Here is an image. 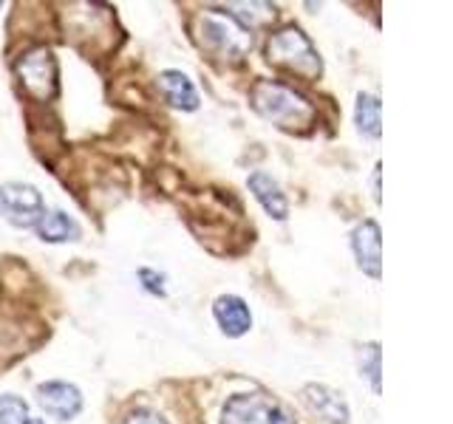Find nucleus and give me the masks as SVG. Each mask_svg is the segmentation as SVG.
I'll return each instance as SVG.
<instances>
[{
	"instance_id": "nucleus-17",
	"label": "nucleus",
	"mask_w": 453,
	"mask_h": 424,
	"mask_svg": "<svg viewBox=\"0 0 453 424\" xmlns=\"http://www.w3.org/2000/svg\"><path fill=\"white\" fill-rule=\"evenodd\" d=\"M119 424H170V421L150 407H134L131 413H125V419Z\"/></svg>"
},
{
	"instance_id": "nucleus-14",
	"label": "nucleus",
	"mask_w": 453,
	"mask_h": 424,
	"mask_svg": "<svg viewBox=\"0 0 453 424\" xmlns=\"http://www.w3.org/2000/svg\"><path fill=\"white\" fill-rule=\"evenodd\" d=\"M354 125L363 139L377 141L382 133V117H380V99L374 94H357V108H354Z\"/></svg>"
},
{
	"instance_id": "nucleus-6",
	"label": "nucleus",
	"mask_w": 453,
	"mask_h": 424,
	"mask_svg": "<svg viewBox=\"0 0 453 424\" xmlns=\"http://www.w3.org/2000/svg\"><path fill=\"white\" fill-rule=\"evenodd\" d=\"M46 212L40 190L26 181H6L0 184V218L9 221L18 230H35V223Z\"/></svg>"
},
{
	"instance_id": "nucleus-15",
	"label": "nucleus",
	"mask_w": 453,
	"mask_h": 424,
	"mask_svg": "<svg viewBox=\"0 0 453 424\" xmlns=\"http://www.w3.org/2000/svg\"><path fill=\"white\" fill-rule=\"evenodd\" d=\"M357 365H360V376H365V379H368V385H372V390L380 396V390H382V382H380V374H382L380 343H365V345L357 351Z\"/></svg>"
},
{
	"instance_id": "nucleus-10",
	"label": "nucleus",
	"mask_w": 453,
	"mask_h": 424,
	"mask_svg": "<svg viewBox=\"0 0 453 424\" xmlns=\"http://www.w3.org/2000/svg\"><path fill=\"white\" fill-rule=\"evenodd\" d=\"M212 317H216L219 329L230 339L244 337L252 329V311H250L247 300H241L238 294L216 297V303H212Z\"/></svg>"
},
{
	"instance_id": "nucleus-7",
	"label": "nucleus",
	"mask_w": 453,
	"mask_h": 424,
	"mask_svg": "<svg viewBox=\"0 0 453 424\" xmlns=\"http://www.w3.org/2000/svg\"><path fill=\"white\" fill-rule=\"evenodd\" d=\"M35 399L40 410L54 421H71L80 416L82 410V390L71 382H42L35 390Z\"/></svg>"
},
{
	"instance_id": "nucleus-12",
	"label": "nucleus",
	"mask_w": 453,
	"mask_h": 424,
	"mask_svg": "<svg viewBox=\"0 0 453 424\" xmlns=\"http://www.w3.org/2000/svg\"><path fill=\"white\" fill-rule=\"evenodd\" d=\"M35 232L42 244H68V240L82 238V226L74 216L63 209H46L42 218L35 223Z\"/></svg>"
},
{
	"instance_id": "nucleus-4",
	"label": "nucleus",
	"mask_w": 453,
	"mask_h": 424,
	"mask_svg": "<svg viewBox=\"0 0 453 424\" xmlns=\"http://www.w3.org/2000/svg\"><path fill=\"white\" fill-rule=\"evenodd\" d=\"M221 424H297L295 416L269 393H235L224 402Z\"/></svg>"
},
{
	"instance_id": "nucleus-13",
	"label": "nucleus",
	"mask_w": 453,
	"mask_h": 424,
	"mask_svg": "<svg viewBox=\"0 0 453 424\" xmlns=\"http://www.w3.org/2000/svg\"><path fill=\"white\" fill-rule=\"evenodd\" d=\"M159 88H162V96L173 108H179V110H196L198 108V91H196L193 80L184 74V71H176V68L162 71Z\"/></svg>"
},
{
	"instance_id": "nucleus-8",
	"label": "nucleus",
	"mask_w": 453,
	"mask_h": 424,
	"mask_svg": "<svg viewBox=\"0 0 453 424\" xmlns=\"http://www.w3.org/2000/svg\"><path fill=\"white\" fill-rule=\"evenodd\" d=\"M301 405L323 424H349L351 419V410L349 402L343 399V393L329 385H318V382L301 388Z\"/></svg>"
},
{
	"instance_id": "nucleus-18",
	"label": "nucleus",
	"mask_w": 453,
	"mask_h": 424,
	"mask_svg": "<svg viewBox=\"0 0 453 424\" xmlns=\"http://www.w3.org/2000/svg\"><path fill=\"white\" fill-rule=\"evenodd\" d=\"M139 280H142V286H145V292L156 294V297H165V275L159 272H153V269H139Z\"/></svg>"
},
{
	"instance_id": "nucleus-19",
	"label": "nucleus",
	"mask_w": 453,
	"mask_h": 424,
	"mask_svg": "<svg viewBox=\"0 0 453 424\" xmlns=\"http://www.w3.org/2000/svg\"><path fill=\"white\" fill-rule=\"evenodd\" d=\"M374 201H380V164L374 167Z\"/></svg>"
},
{
	"instance_id": "nucleus-3",
	"label": "nucleus",
	"mask_w": 453,
	"mask_h": 424,
	"mask_svg": "<svg viewBox=\"0 0 453 424\" xmlns=\"http://www.w3.org/2000/svg\"><path fill=\"white\" fill-rule=\"evenodd\" d=\"M266 60L287 74H295L301 80H318L323 74V60L301 26H283L266 40Z\"/></svg>"
},
{
	"instance_id": "nucleus-1",
	"label": "nucleus",
	"mask_w": 453,
	"mask_h": 424,
	"mask_svg": "<svg viewBox=\"0 0 453 424\" xmlns=\"http://www.w3.org/2000/svg\"><path fill=\"white\" fill-rule=\"evenodd\" d=\"M250 105L258 117H264L266 122H273L280 131H289V133L309 131L318 117L315 105H311L301 91H295L292 85L278 82V80L255 82L250 91Z\"/></svg>"
},
{
	"instance_id": "nucleus-20",
	"label": "nucleus",
	"mask_w": 453,
	"mask_h": 424,
	"mask_svg": "<svg viewBox=\"0 0 453 424\" xmlns=\"http://www.w3.org/2000/svg\"><path fill=\"white\" fill-rule=\"evenodd\" d=\"M26 424H42V421H40V419H35V416H28V419H26Z\"/></svg>"
},
{
	"instance_id": "nucleus-5",
	"label": "nucleus",
	"mask_w": 453,
	"mask_h": 424,
	"mask_svg": "<svg viewBox=\"0 0 453 424\" xmlns=\"http://www.w3.org/2000/svg\"><path fill=\"white\" fill-rule=\"evenodd\" d=\"M14 71H18L23 91L32 99H37V102H49L60 91V82H57L60 80V71H57V60L49 49L26 51L18 60V65H14Z\"/></svg>"
},
{
	"instance_id": "nucleus-16",
	"label": "nucleus",
	"mask_w": 453,
	"mask_h": 424,
	"mask_svg": "<svg viewBox=\"0 0 453 424\" xmlns=\"http://www.w3.org/2000/svg\"><path fill=\"white\" fill-rule=\"evenodd\" d=\"M28 419V405L26 399L14 393L0 396V424H26Z\"/></svg>"
},
{
	"instance_id": "nucleus-2",
	"label": "nucleus",
	"mask_w": 453,
	"mask_h": 424,
	"mask_svg": "<svg viewBox=\"0 0 453 424\" xmlns=\"http://www.w3.org/2000/svg\"><path fill=\"white\" fill-rule=\"evenodd\" d=\"M196 42L216 60H244L252 49V32L241 26L230 11L207 9L196 14Z\"/></svg>"
},
{
	"instance_id": "nucleus-11",
	"label": "nucleus",
	"mask_w": 453,
	"mask_h": 424,
	"mask_svg": "<svg viewBox=\"0 0 453 424\" xmlns=\"http://www.w3.org/2000/svg\"><path fill=\"white\" fill-rule=\"evenodd\" d=\"M247 187L252 193V198L264 207V212L275 221H287L289 218V201L287 193L280 190V184L266 173V170H255L247 178Z\"/></svg>"
},
{
	"instance_id": "nucleus-9",
	"label": "nucleus",
	"mask_w": 453,
	"mask_h": 424,
	"mask_svg": "<svg viewBox=\"0 0 453 424\" xmlns=\"http://www.w3.org/2000/svg\"><path fill=\"white\" fill-rule=\"evenodd\" d=\"M351 252L360 272L380 280V223L374 218H365L351 230Z\"/></svg>"
}]
</instances>
